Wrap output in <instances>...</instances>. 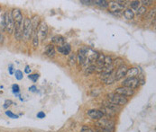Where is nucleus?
Wrapping results in <instances>:
<instances>
[{"label":"nucleus","mask_w":156,"mask_h":132,"mask_svg":"<svg viewBox=\"0 0 156 132\" xmlns=\"http://www.w3.org/2000/svg\"><path fill=\"white\" fill-rule=\"evenodd\" d=\"M13 20L15 22V29L17 30H23V26H24V16L23 14L21 13V11L19 9H13L12 12Z\"/></svg>","instance_id":"obj_1"},{"label":"nucleus","mask_w":156,"mask_h":132,"mask_svg":"<svg viewBox=\"0 0 156 132\" xmlns=\"http://www.w3.org/2000/svg\"><path fill=\"white\" fill-rule=\"evenodd\" d=\"M33 34V27L32 22L29 18L24 19V26H23V39L24 41H29Z\"/></svg>","instance_id":"obj_2"},{"label":"nucleus","mask_w":156,"mask_h":132,"mask_svg":"<svg viewBox=\"0 0 156 132\" xmlns=\"http://www.w3.org/2000/svg\"><path fill=\"white\" fill-rule=\"evenodd\" d=\"M107 101L114 103V104L119 105V106H123V105H125L128 103V99L126 97L122 96L120 94H117L116 93L107 94Z\"/></svg>","instance_id":"obj_3"},{"label":"nucleus","mask_w":156,"mask_h":132,"mask_svg":"<svg viewBox=\"0 0 156 132\" xmlns=\"http://www.w3.org/2000/svg\"><path fill=\"white\" fill-rule=\"evenodd\" d=\"M96 125L98 126V128L106 129L109 132H113L114 129H115V122L109 119H100V120H97Z\"/></svg>","instance_id":"obj_4"},{"label":"nucleus","mask_w":156,"mask_h":132,"mask_svg":"<svg viewBox=\"0 0 156 132\" xmlns=\"http://www.w3.org/2000/svg\"><path fill=\"white\" fill-rule=\"evenodd\" d=\"M5 31L7 32L8 34L14 33L15 22H14V20H13L12 14H11L10 12L5 13Z\"/></svg>","instance_id":"obj_5"},{"label":"nucleus","mask_w":156,"mask_h":132,"mask_svg":"<svg viewBox=\"0 0 156 132\" xmlns=\"http://www.w3.org/2000/svg\"><path fill=\"white\" fill-rule=\"evenodd\" d=\"M87 47L84 46L82 48H80L79 50H78V54H77V62L81 66H84V67L87 65H90L86 57V52H87Z\"/></svg>","instance_id":"obj_6"},{"label":"nucleus","mask_w":156,"mask_h":132,"mask_svg":"<svg viewBox=\"0 0 156 132\" xmlns=\"http://www.w3.org/2000/svg\"><path fill=\"white\" fill-rule=\"evenodd\" d=\"M125 2L123 1H111L110 3H108V6L109 9L115 14H119L122 10L125 8L126 5H125Z\"/></svg>","instance_id":"obj_7"},{"label":"nucleus","mask_w":156,"mask_h":132,"mask_svg":"<svg viewBox=\"0 0 156 132\" xmlns=\"http://www.w3.org/2000/svg\"><path fill=\"white\" fill-rule=\"evenodd\" d=\"M37 34H38V38H39V41H43L46 39L47 35H48V25H47V24L45 22H40Z\"/></svg>","instance_id":"obj_8"},{"label":"nucleus","mask_w":156,"mask_h":132,"mask_svg":"<svg viewBox=\"0 0 156 132\" xmlns=\"http://www.w3.org/2000/svg\"><path fill=\"white\" fill-rule=\"evenodd\" d=\"M140 86V83L137 77H132V78H126L123 81L122 83V86H125V87L131 88V89H136L138 86Z\"/></svg>","instance_id":"obj_9"},{"label":"nucleus","mask_w":156,"mask_h":132,"mask_svg":"<svg viewBox=\"0 0 156 132\" xmlns=\"http://www.w3.org/2000/svg\"><path fill=\"white\" fill-rule=\"evenodd\" d=\"M98 55H99V53H98V51L89 48V47L87 48L86 57H87V59L89 64H94L95 62L97 61V59H98Z\"/></svg>","instance_id":"obj_10"},{"label":"nucleus","mask_w":156,"mask_h":132,"mask_svg":"<svg viewBox=\"0 0 156 132\" xmlns=\"http://www.w3.org/2000/svg\"><path fill=\"white\" fill-rule=\"evenodd\" d=\"M116 94H120L122 96H132L134 95V89H131V88L128 87H125V86H121V87H117L115 91Z\"/></svg>","instance_id":"obj_11"},{"label":"nucleus","mask_w":156,"mask_h":132,"mask_svg":"<svg viewBox=\"0 0 156 132\" xmlns=\"http://www.w3.org/2000/svg\"><path fill=\"white\" fill-rule=\"evenodd\" d=\"M127 70H128V67H127L125 64H124L123 66H121V67H117V71H116L115 73V80L118 81L120 80V79L124 78V76H125V75H126Z\"/></svg>","instance_id":"obj_12"},{"label":"nucleus","mask_w":156,"mask_h":132,"mask_svg":"<svg viewBox=\"0 0 156 132\" xmlns=\"http://www.w3.org/2000/svg\"><path fill=\"white\" fill-rule=\"evenodd\" d=\"M87 116L94 120H98L104 117L103 112L100 110H89L87 112Z\"/></svg>","instance_id":"obj_13"},{"label":"nucleus","mask_w":156,"mask_h":132,"mask_svg":"<svg viewBox=\"0 0 156 132\" xmlns=\"http://www.w3.org/2000/svg\"><path fill=\"white\" fill-rule=\"evenodd\" d=\"M57 51L60 52L62 55H69L71 52V47L69 43L66 42L62 46H57Z\"/></svg>","instance_id":"obj_14"},{"label":"nucleus","mask_w":156,"mask_h":132,"mask_svg":"<svg viewBox=\"0 0 156 132\" xmlns=\"http://www.w3.org/2000/svg\"><path fill=\"white\" fill-rule=\"evenodd\" d=\"M44 54L49 58H54L55 54H56V50H55V48L52 44H48L46 47H45V50H44Z\"/></svg>","instance_id":"obj_15"},{"label":"nucleus","mask_w":156,"mask_h":132,"mask_svg":"<svg viewBox=\"0 0 156 132\" xmlns=\"http://www.w3.org/2000/svg\"><path fill=\"white\" fill-rule=\"evenodd\" d=\"M140 68L138 67H131V68H128L126 72V78H132V77H136V75H139L140 74Z\"/></svg>","instance_id":"obj_16"},{"label":"nucleus","mask_w":156,"mask_h":132,"mask_svg":"<svg viewBox=\"0 0 156 132\" xmlns=\"http://www.w3.org/2000/svg\"><path fill=\"white\" fill-rule=\"evenodd\" d=\"M52 42L54 43V44H56L57 46H62V45L66 43V40H65V38L60 36V35H56V36L52 37Z\"/></svg>","instance_id":"obj_17"},{"label":"nucleus","mask_w":156,"mask_h":132,"mask_svg":"<svg viewBox=\"0 0 156 132\" xmlns=\"http://www.w3.org/2000/svg\"><path fill=\"white\" fill-rule=\"evenodd\" d=\"M103 106L104 107H106V108L110 109V110L114 111V112H119V111L121 110V106H119V105H117V104H114V103H110V102H108V101L104 102V103H103Z\"/></svg>","instance_id":"obj_18"},{"label":"nucleus","mask_w":156,"mask_h":132,"mask_svg":"<svg viewBox=\"0 0 156 132\" xmlns=\"http://www.w3.org/2000/svg\"><path fill=\"white\" fill-rule=\"evenodd\" d=\"M123 15L126 20H133L134 17V13L132 9L130 8H126L124 10V13H123Z\"/></svg>","instance_id":"obj_19"},{"label":"nucleus","mask_w":156,"mask_h":132,"mask_svg":"<svg viewBox=\"0 0 156 132\" xmlns=\"http://www.w3.org/2000/svg\"><path fill=\"white\" fill-rule=\"evenodd\" d=\"M100 111L103 112L104 116L106 115V116L109 117V118H113V117H115L116 115H117V112H114V111L110 110V109L106 108V107H104V106H102V108Z\"/></svg>","instance_id":"obj_20"},{"label":"nucleus","mask_w":156,"mask_h":132,"mask_svg":"<svg viewBox=\"0 0 156 132\" xmlns=\"http://www.w3.org/2000/svg\"><path fill=\"white\" fill-rule=\"evenodd\" d=\"M31 22H32V27H33V33L35 32H37V28H39V25H40V19L38 16H33V19L31 20Z\"/></svg>","instance_id":"obj_21"},{"label":"nucleus","mask_w":156,"mask_h":132,"mask_svg":"<svg viewBox=\"0 0 156 132\" xmlns=\"http://www.w3.org/2000/svg\"><path fill=\"white\" fill-rule=\"evenodd\" d=\"M76 63H77V55L75 53H70L69 58H68V65L70 67H72L76 65Z\"/></svg>","instance_id":"obj_22"},{"label":"nucleus","mask_w":156,"mask_h":132,"mask_svg":"<svg viewBox=\"0 0 156 132\" xmlns=\"http://www.w3.org/2000/svg\"><path fill=\"white\" fill-rule=\"evenodd\" d=\"M104 59H105V55H104V54L99 53L98 59H97V61H96V66H97V67H103Z\"/></svg>","instance_id":"obj_23"},{"label":"nucleus","mask_w":156,"mask_h":132,"mask_svg":"<svg viewBox=\"0 0 156 132\" xmlns=\"http://www.w3.org/2000/svg\"><path fill=\"white\" fill-rule=\"evenodd\" d=\"M108 3L109 2L105 1V0H95V1H93V4H95V5H98L100 7H103V8H106L108 6Z\"/></svg>","instance_id":"obj_24"},{"label":"nucleus","mask_w":156,"mask_h":132,"mask_svg":"<svg viewBox=\"0 0 156 132\" xmlns=\"http://www.w3.org/2000/svg\"><path fill=\"white\" fill-rule=\"evenodd\" d=\"M146 13H147V8H146L145 6H143V5L136 9V11H135V14L137 16H143V15H144Z\"/></svg>","instance_id":"obj_25"},{"label":"nucleus","mask_w":156,"mask_h":132,"mask_svg":"<svg viewBox=\"0 0 156 132\" xmlns=\"http://www.w3.org/2000/svg\"><path fill=\"white\" fill-rule=\"evenodd\" d=\"M123 65H124V59L121 58H116V59L113 60V62H112V66H113L114 67H119Z\"/></svg>","instance_id":"obj_26"},{"label":"nucleus","mask_w":156,"mask_h":132,"mask_svg":"<svg viewBox=\"0 0 156 132\" xmlns=\"http://www.w3.org/2000/svg\"><path fill=\"white\" fill-rule=\"evenodd\" d=\"M32 36H33V48L36 49L38 46H39V38H38L37 32L33 33Z\"/></svg>","instance_id":"obj_27"},{"label":"nucleus","mask_w":156,"mask_h":132,"mask_svg":"<svg viewBox=\"0 0 156 132\" xmlns=\"http://www.w3.org/2000/svg\"><path fill=\"white\" fill-rule=\"evenodd\" d=\"M112 62H113V59H112L111 57H109V56H105L103 67H109V66H111V65H112Z\"/></svg>","instance_id":"obj_28"},{"label":"nucleus","mask_w":156,"mask_h":132,"mask_svg":"<svg viewBox=\"0 0 156 132\" xmlns=\"http://www.w3.org/2000/svg\"><path fill=\"white\" fill-rule=\"evenodd\" d=\"M0 30L3 33L4 31H5V14H0Z\"/></svg>","instance_id":"obj_29"},{"label":"nucleus","mask_w":156,"mask_h":132,"mask_svg":"<svg viewBox=\"0 0 156 132\" xmlns=\"http://www.w3.org/2000/svg\"><path fill=\"white\" fill-rule=\"evenodd\" d=\"M141 2L140 1H131L130 2V6L132 9H134V10H136L137 8L141 6Z\"/></svg>","instance_id":"obj_30"},{"label":"nucleus","mask_w":156,"mask_h":132,"mask_svg":"<svg viewBox=\"0 0 156 132\" xmlns=\"http://www.w3.org/2000/svg\"><path fill=\"white\" fill-rule=\"evenodd\" d=\"M5 115L11 119H18V115H16L15 113L11 112V111H6V112H5Z\"/></svg>","instance_id":"obj_31"},{"label":"nucleus","mask_w":156,"mask_h":132,"mask_svg":"<svg viewBox=\"0 0 156 132\" xmlns=\"http://www.w3.org/2000/svg\"><path fill=\"white\" fill-rule=\"evenodd\" d=\"M28 78H29L30 80L33 81V82H36V81L39 79V75L38 74H33V75L30 74L29 75H28Z\"/></svg>","instance_id":"obj_32"},{"label":"nucleus","mask_w":156,"mask_h":132,"mask_svg":"<svg viewBox=\"0 0 156 132\" xmlns=\"http://www.w3.org/2000/svg\"><path fill=\"white\" fill-rule=\"evenodd\" d=\"M15 75H16V78L17 79V80H22L23 77H24V75H23V72L20 70H16V72H15Z\"/></svg>","instance_id":"obj_33"},{"label":"nucleus","mask_w":156,"mask_h":132,"mask_svg":"<svg viewBox=\"0 0 156 132\" xmlns=\"http://www.w3.org/2000/svg\"><path fill=\"white\" fill-rule=\"evenodd\" d=\"M141 3H142L143 6H149V5H153V2L152 1V0H144V1H140Z\"/></svg>","instance_id":"obj_34"},{"label":"nucleus","mask_w":156,"mask_h":132,"mask_svg":"<svg viewBox=\"0 0 156 132\" xmlns=\"http://www.w3.org/2000/svg\"><path fill=\"white\" fill-rule=\"evenodd\" d=\"M12 89H13V93L15 94H18V93L20 92V87H19L18 84H13L12 86Z\"/></svg>","instance_id":"obj_35"},{"label":"nucleus","mask_w":156,"mask_h":132,"mask_svg":"<svg viewBox=\"0 0 156 132\" xmlns=\"http://www.w3.org/2000/svg\"><path fill=\"white\" fill-rule=\"evenodd\" d=\"M155 16V8H153V10H150L149 13L147 14V18L146 19H151V18H154Z\"/></svg>","instance_id":"obj_36"},{"label":"nucleus","mask_w":156,"mask_h":132,"mask_svg":"<svg viewBox=\"0 0 156 132\" xmlns=\"http://www.w3.org/2000/svg\"><path fill=\"white\" fill-rule=\"evenodd\" d=\"M80 132H93V130L90 129V128L87 127V126L84 125V126H82V128H81Z\"/></svg>","instance_id":"obj_37"},{"label":"nucleus","mask_w":156,"mask_h":132,"mask_svg":"<svg viewBox=\"0 0 156 132\" xmlns=\"http://www.w3.org/2000/svg\"><path fill=\"white\" fill-rule=\"evenodd\" d=\"M13 104V102L11 101V100H6V101L5 102V104H4V109H7L8 108L10 105H12Z\"/></svg>","instance_id":"obj_38"},{"label":"nucleus","mask_w":156,"mask_h":132,"mask_svg":"<svg viewBox=\"0 0 156 132\" xmlns=\"http://www.w3.org/2000/svg\"><path fill=\"white\" fill-rule=\"evenodd\" d=\"M37 118L38 119H44L45 118V113L43 112H39L37 113Z\"/></svg>","instance_id":"obj_39"},{"label":"nucleus","mask_w":156,"mask_h":132,"mask_svg":"<svg viewBox=\"0 0 156 132\" xmlns=\"http://www.w3.org/2000/svg\"><path fill=\"white\" fill-rule=\"evenodd\" d=\"M80 3L84 4V5H92V4H93V1H90V0H81Z\"/></svg>","instance_id":"obj_40"},{"label":"nucleus","mask_w":156,"mask_h":132,"mask_svg":"<svg viewBox=\"0 0 156 132\" xmlns=\"http://www.w3.org/2000/svg\"><path fill=\"white\" fill-rule=\"evenodd\" d=\"M24 73H25V74L30 75V73H31V68H30L29 66H26L25 67V68H24Z\"/></svg>","instance_id":"obj_41"},{"label":"nucleus","mask_w":156,"mask_h":132,"mask_svg":"<svg viewBox=\"0 0 156 132\" xmlns=\"http://www.w3.org/2000/svg\"><path fill=\"white\" fill-rule=\"evenodd\" d=\"M36 90H37V88H36L35 86H32L31 87H29V91L32 92V93H35Z\"/></svg>","instance_id":"obj_42"},{"label":"nucleus","mask_w":156,"mask_h":132,"mask_svg":"<svg viewBox=\"0 0 156 132\" xmlns=\"http://www.w3.org/2000/svg\"><path fill=\"white\" fill-rule=\"evenodd\" d=\"M8 71H9V74H10V75H13V74H14V69H13L12 65L9 66V67H8Z\"/></svg>","instance_id":"obj_43"},{"label":"nucleus","mask_w":156,"mask_h":132,"mask_svg":"<svg viewBox=\"0 0 156 132\" xmlns=\"http://www.w3.org/2000/svg\"><path fill=\"white\" fill-rule=\"evenodd\" d=\"M95 132H109V131L106 130V129H100V128H98V129L95 130Z\"/></svg>","instance_id":"obj_44"},{"label":"nucleus","mask_w":156,"mask_h":132,"mask_svg":"<svg viewBox=\"0 0 156 132\" xmlns=\"http://www.w3.org/2000/svg\"><path fill=\"white\" fill-rule=\"evenodd\" d=\"M4 41V36H3V33H2V31L0 30V42L3 43Z\"/></svg>","instance_id":"obj_45"}]
</instances>
